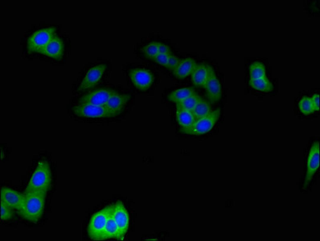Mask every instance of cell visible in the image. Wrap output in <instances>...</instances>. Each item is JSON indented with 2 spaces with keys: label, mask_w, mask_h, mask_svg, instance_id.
Instances as JSON below:
<instances>
[{
  "label": "cell",
  "mask_w": 320,
  "mask_h": 241,
  "mask_svg": "<svg viewBox=\"0 0 320 241\" xmlns=\"http://www.w3.org/2000/svg\"><path fill=\"white\" fill-rule=\"evenodd\" d=\"M23 193L24 203L17 213L22 218L36 223L43 213L47 193L30 192Z\"/></svg>",
  "instance_id": "1"
},
{
  "label": "cell",
  "mask_w": 320,
  "mask_h": 241,
  "mask_svg": "<svg viewBox=\"0 0 320 241\" xmlns=\"http://www.w3.org/2000/svg\"><path fill=\"white\" fill-rule=\"evenodd\" d=\"M52 180L51 172L48 163L46 160L39 161L23 193H47L51 187Z\"/></svg>",
  "instance_id": "2"
},
{
  "label": "cell",
  "mask_w": 320,
  "mask_h": 241,
  "mask_svg": "<svg viewBox=\"0 0 320 241\" xmlns=\"http://www.w3.org/2000/svg\"><path fill=\"white\" fill-rule=\"evenodd\" d=\"M111 205L106 206L94 214L87 227L89 237L94 240H102L105 228L112 211Z\"/></svg>",
  "instance_id": "3"
},
{
  "label": "cell",
  "mask_w": 320,
  "mask_h": 241,
  "mask_svg": "<svg viewBox=\"0 0 320 241\" xmlns=\"http://www.w3.org/2000/svg\"><path fill=\"white\" fill-rule=\"evenodd\" d=\"M56 35V28L53 27L42 29L34 32L28 40V52L41 53L46 45Z\"/></svg>",
  "instance_id": "4"
},
{
  "label": "cell",
  "mask_w": 320,
  "mask_h": 241,
  "mask_svg": "<svg viewBox=\"0 0 320 241\" xmlns=\"http://www.w3.org/2000/svg\"><path fill=\"white\" fill-rule=\"evenodd\" d=\"M221 110L218 108L207 115L196 120L192 125L183 132L193 135H201L210 131L218 120Z\"/></svg>",
  "instance_id": "5"
},
{
  "label": "cell",
  "mask_w": 320,
  "mask_h": 241,
  "mask_svg": "<svg viewBox=\"0 0 320 241\" xmlns=\"http://www.w3.org/2000/svg\"><path fill=\"white\" fill-rule=\"evenodd\" d=\"M74 114L80 117L90 118H109L116 116L105 106L90 104H78L74 106Z\"/></svg>",
  "instance_id": "6"
},
{
  "label": "cell",
  "mask_w": 320,
  "mask_h": 241,
  "mask_svg": "<svg viewBox=\"0 0 320 241\" xmlns=\"http://www.w3.org/2000/svg\"><path fill=\"white\" fill-rule=\"evenodd\" d=\"M117 92L108 88L95 89L83 95L80 98L79 104H90L104 106L109 98Z\"/></svg>",
  "instance_id": "7"
},
{
  "label": "cell",
  "mask_w": 320,
  "mask_h": 241,
  "mask_svg": "<svg viewBox=\"0 0 320 241\" xmlns=\"http://www.w3.org/2000/svg\"><path fill=\"white\" fill-rule=\"evenodd\" d=\"M319 142L314 141L310 149L307 162V169L303 188H307L319 166Z\"/></svg>",
  "instance_id": "8"
},
{
  "label": "cell",
  "mask_w": 320,
  "mask_h": 241,
  "mask_svg": "<svg viewBox=\"0 0 320 241\" xmlns=\"http://www.w3.org/2000/svg\"><path fill=\"white\" fill-rule=\"evenodd\" d=\"M111 205L112 216L123 239L129 227L128 213L123 203L120 200H118Z\"/></svg>",
  "instance_id": "9"
},
{
  "label": "cell",
  "mask_w": 320,
  "mask_h": 241,
  "mask_svg": "<svg viewBox=\"0 0 320 241\" xmlns=\"http://www.w3.org/2000/svg\"><path fill=\"white\" fill-rule=\"evenodd\" d=\"M129 76L135 86L142 91L148 89L152 84L154 77L149 71L142 68H134L129 72Z\"/></svg>",
  "instance_id": "10"
},
{
  "label": "cell",
  "mask_w": 320,
  "mask_h": 241,
  "mask_svg": "<svg viewBox=\"0 0 320 241\" xmlns=\"http://www.w3.org/2000/svg\"><path fill=\"white\" fill-rule=\"evenodd\" d=\"M24 194L11 188L4 187L1 189V200L4 205L17 211L22 207L24 201Z\"/></svg>",
  "instance_id": "11"
},
{
  "label": "cell",
  "mask_w": 320,
  "mask_h": 241,
  "mask_svg": "<svg viewBox=\"0 0 320 241\" xmlns=\"http://www.w3.org/2000/svg\"><path fill=\"white\" fill-rule=\"evenodd\" d=\"M204 88L208 98L211 103H213L220 99L222 95L221 85L213 68L210 66Z\"/></svg>",
  "instance_id": "12"
},
{
  "label": "cell",
  "mask_w": 320,
  "mask_h": 241,
  "mask_svg": "<svg viewBox=\"0 0 320 241\" xmlns=\"http://www.w3.org/2000/svg\"><path fill=\"white\" fill-rule=\"evenodd\" d=\"M106 68V64H100L90 69L80 84L79 90L84 91L93 88L101 78Z\"/></svg>",
  "instance_id": "13"
},
{
  "label": "cell",
  "mask_w": 320,
  "mask_h": 241,
  "mask_svg": "<svg viewBox=\"0 0 320 241\" xmlns=\"http://www.w3.org/2000/svg\"><path fill=\"white\" fill-rule=\"evenodd\" d=\"M63 42L62 40L56 35L46 45L41 53L60 60L63 55Z\"/></svg>",
  "instance_id": "14"
},
{
  "label": "cell",
  "mask_w": 320,
  "mask_h": 241,
  "mask_svg": "<svg viewBox=\"0 0 320 241\" xmlns=\"http://www.w3.org/2000/svg\"><path fill=\"white\" fill-rule=\"evenodd\" d=\"M130 97L129 95L121 94L117 93L111 97L104 106L116 116L123 111Z\"/></svg>",
  "instance_id": "15"
},
{
  "label": "cell",
  "mask_w": 320,
  "mask_h": 241,
  "mask_svg": "<svg viewBox=\"0 0 320 241\" xmlns=\"http://www.w3.org/2000/svg\"><path fill=\"white\" fill-rule=\"evenodd\" d=\"M197 64L192 58H187L180 60L173 73L177 78L182 79L191 75Z\"/></svg>",
  "instance_id": "16"
},
{
  "label": "cell",
  "mask_w": 320,
  "mask_h": 241,
  "mask_svg": "<svg viewBox=\"0 0 320 241\" xmlns=\"http://www.w3.org/2000/svg\"><path fill=\"white\" fill-rule=\"evenodd\" d=\"M210 66L204 64L197 65L191 74L192 80L195 85L204 88L208 77Z\"/></svg>",
  "instance_id": "17"
},
{
  "label": "cell",
  "mask_w": 320,
  "mask_h": 241,
  "mask_svg": "<svg viewBox=\"0 0 320 241\" xmlns=\"http://www.w3.org/2000/svg\"><path fill=\"white\" fill-rule=\"evenodd\" d=\"M176 116L182 132L191 127L196 120L192 112L186 109H177Z\"/></svg>",
  "instance_id": "18"
},
{
  "label": "cell",
  "mask_w": 320,
  "mask_h": 241,
  "mask_svg": "<svg viewBox=\"0 0 320 241\" xmlns=\"http://www.w3.org/2000/svg\"><path fill=\"white\" fill-rule=\"evenodd\" d=\"M112 211L105 226L102 240L109 239H115L119 240H123L121 236L118 226L112 216Z\"/></svg>",
  "instance_id": "19"
},
{
  "label": "cell",
  "mask_w": 320,
  "mask_h": 241,
  "mask_svg": "<svg viewBox=\"0 0 320 241\" xmlns=\"http://www.w3.org/2000/svg\"><path fill=\"white\" fill-rule=\"evenodd\" d=\"M195 94L196 93L194 89L191 88H186L172 92L168 95V98L169 101L177 103Z\"/></svg>",
  "instance_id": "20"
},
{
  "label": "cell",
  "mask_w": 320,
  "mask_h": 241,
  "mask_svg": "<svg viewBox=\"0 0 320 241\" xmlns=\"http://www.w3.org/2000/svg\"><path fill=\"white\" fill-rule=\"evenodd\" d=\"M249 84L254 89L264 92H269L273 88L272 84L267 77L250 79Z\"/></svg>",
  "instance_id": "21"
},
{
  "label": "cell",
  "mask_w": 320,
  "mask_h": 241,
  "mask_svg": "<svg viewBox=\"0 0 320 241\" xmlns=\"http://www.w3.org/2000/svg\"><path fill=\"white\" fill-rule=\"evenodd\" d=\"M201 98L195 94L176 104L177 109H184L191 111L201 100Z\"/></svg>",
  "instance_id": "22"
},
{
  "label": "cell",
  "mask_w": 320,
  "mask_h": 241,
  "mask_svg": "<svg viewBox=\"0 0 320 241\" xmlns=\"http://www.w3.org/2000/svg\"><path fill=\"white\" fill-rule=\"evenodd\" d=\"M211 111V107L208 103L202 99L192 111L196 120L207 115Z\"/></svg>",
  "instance_id": "23"
},
{
  "label": "cell",
  "mask_w": 320,
  "mask_h": 241,
  "mask_svg": "<svg viewBox=\"0 0 320 241\" xmlns=\"http://www.w3.org/2000/svg\"><path fill=\"white\" fill-rule=\"evenodd\" d=\"M250 79H255L266 77L265 67L261 63L256 62L250 66Z\"/></svg>",
  "instance_id": "24"
},
{
  "label": "cell",
  "mask_w": 320,
  "mask_h": 241,
  "mask_svg": "<svg viewBox=\"0 0 320 241\" xmlns=\"http://www.w3.org/2000/svg\"><path fill=\"white\" fill-rule=\"evenodd\" d=\"M298 106L301 112L305 115L312 113L315 111L311 98L308 97H303L299 102Z\"/></svg>",
  "instance_id": "25"
},
{
  "label": "cell",
  "mask_w": 320,
  "mask_h": 241,
  "mask_svg": "<svg viewBox=\"0 0 320 241\" xmlns=\"http://www.w3.org/2000/svg\"><path fill=\"white\" fill-rule=\"evenodd\" d=\"M143 50L146 57L153 59L158 53V42L151 43L144 47Z\"/></svg>",
  "instance_id": "26"
},
{
  "label": "cell",
  "mask_w": 320,
  "mask_h": 241,
  "mask_svg": "<svg viewBox=\"0 0 320 241\" xmlns=\"http://www.w3.org/2000/svg\"><path fill=\"white\" fill-rule=\"evenodd\" d=\"M1 218L3 220H7L12 218L14 216L12 209L9 208L1 202Z\"/></svg>",
  "instance_id": "27"
},
{
  "label": "cell",
  "mask_w": 320,
  "mask_h": 241,
  "mask_svg": "<svg viewBox=\"0 0 320 241\" xmlns=\"http://www.w3.org/2000/svg\"><path fill=\"white\" fill-rule=\"evenodd\" d=\"M169 54H170L158 53L152 59L157 63L166 67L168 63Z\"/></svg>",
  "instance_id": "28"
},
{
  "label": "cell",
  "mask_w": 320,
  "mask_h": 241,
  "mask_svg": "<svg viewBox=\"0 0 320 241\" xmlns=\"http://www.w3.org/2000/svg\"><path fill=\"white\" fill-rule=\"evenodd\" d=\"M180 61L178 58L170 54L168 56V62L166 67L173 71L177 66Z\"/></svg>",
  "instance_id": "29"
},
{
  "label": "cell",
  "mask_w": 320,
  "mask_h": 241,
  "mask_svg": "<svg viewBox=\"0 0 320 241\" xmlns=\"http://www.w3.org/2000/svg\"><path fill=\"white\" fill-rule=\"evenodd\" d=\"M171 53L170 48L168 46L158 42V53L170 54Z\"/></svg>",
  "instance_id": "30"
},
{
  "label": "cell",
  "mask_w": 320,
  "mask_h": 241,
  "mask_svg": "<svg viewBox=\"0 0 320 241\" xmlns=\"http://www.w3.org/2000/svg\"><path fill=\"white\" fill-rule=\"evenodd\" d=\"M319 95L318 94H313L311 98L313 105L315 111L319 110Z\"/></svg>",
  "instance_id": "31"
}]
</instances>
